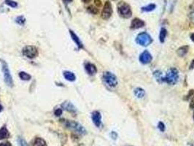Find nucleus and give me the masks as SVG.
Wrapping results in <instances>:
<instances>
[{"instance_id": "obj_21", "label": "nucleus", "mask_w": 194, "mask_h": 146, "mask_svg": "<svg viewBox=\"0 0 194 146\" xmlns=\"http://www.w3.org/2000/svg\"><path fill=\"white\" fill-rule=\"evenodd\" d=\"M19 77L21 79V80H29L31 78H32V77H31L30 75H29L28 73H26V72H21L19 73Z\"/></svg>"}, {"instance_id": "obj_29", "label": "nucleus", "mask_w": 194, "mask_h": 146, "mask_svg": "<svg viewBox=\"0 0 194 146\" xmlns=\"http://www.w3.org/2000/svg\"><path fill=\"white\" fill-rule=\"evenodd\" d=\"M61 114H62V110L61 109H57L55 111V115L56 116H60Z\"/></svg>"}, {"instance_id": "obj_2", "label": "nucleus", "mask_w": 194, "mask_h": 146, "mask_svg": "<svg viewBox=\"0 0 194 146\" xmlns=\"http://www.w3.org/2000/svg\"><path fill=\"white\" fill-rule=\"evenodd\" d=\"M117 12H118V14L124 18H130L132 14L130 5L124 2H120V3H118Z\"/></svg>"}, {"instance_id": "obj_28", "label": "nucleus", "mask_w": 194, "mask_h": 146, "mask_svg": "<svg viewBox=\"0 0 194 146\" xmlns=\"http://www.w3.org/2000/svg\"><path fill=\"white\" fill-rule=\"evenodd\" d=\"M18 142H19L20 146H27V144H26V141H25L24 140H23V139L19 138V140H18Z\"/></svg>"}, {"instance_id": "obj_20", "label": "nucleus", "mask_w": 194, "mask_h": 146, "mask_svg": "<svg viewBox=\"0 0 194 146\" xmlns=\"http://www.w3.org/2000/svg\"><path fill=\"white\" fill-rule=\"evenodd\" d=\"M154 76L156 78V80H158V82L161 83V82H163V81H164V77H163L162 73H161L160 71H156V72H154Z\"/></svg>"}, {"instance_id": "obj_35", "label": "nucleus", "mask_w": 194, "mask_h": 146, "mask_svg": "<svg viewBox=\"0 0 194 146\" xmlns=\"http://www.w3.org/2000/svg\"><path fill=\"white\" fill-rule=\"evenodd\" d=\"M82 1L84 3H88V2H90L91 0H82Z\"/></svg>"}, {"instance_id": "obj_11", "label": "nucleus", "mask_w": 194, "mask_h": 146, "mask_svg": "<svg viewBox=\"0 0 194 146\" xmlns=\"http://www.w3.org/2000/svg\"><path fill=\"white\" fill-rule=\"evenodd\" d=\"M144 22L143 21H142L140 18H134L133 21H132V24H131V28L132 29H140V28L143 27L144 26Z\"/></svg>"}, {"instance_id": "obj_17", "label": "nucleus", "mask_w": 194, "mask_h": 146, "mask_svg": "<svg viewBox=\"0 0 194 146\" xmlns=\"http://www.w3.org/2000/svg\"><path fill=\"white\" fill-rule=\"evenodd\" d=\"M134 94L137 98L141 99L143 98L144 95H145V92H144V89H142V88H136V89H134Z\"/></svg>"}, {"instance_id": "obj_14", "label": "nucleus", "mask_w": 194, "mask_h": 146, "mask_svg": "<svg viewBox=\"0 0 194 146\" xmlns=\"http://www.w3.org/2000/svg\"><path fill=\"white\" fill-rule=\"evenodd\" d=\"M9 137H10V132L5 126L0 129V140L8 138Z\"/></svg>"}, {"instance_id": "obj_15", "label": "nucleus", "mask_w": 194, "mask_h": 146, "mask_svg": "<svg viewBox=\"0 0 194 146\" xmlns=\"http://www.w3.org/2000/svg\"><path fill=\"white\" fill-rule=\"evenodd\" d=\"M61 106L64 108V109L69 111V112H74L76 111V109L75 108L74 105H73L71 102H66L63 103V104H61Z\"/></svg>"}, {"instance_id": "obj_25", "label": "nucleus", "mask_w": 194, "mask_h": 146, "mask_svg": "<svg viewBox=\"0 0 194 146\" xmlns=\"http://www.w3.org/2000/svg\"><path fill=\"white\" fill-rule=\"evenodd\" d=\"M5 4L9 5L11 7H16L18 6V3L13 1V0H5Z\"/></svg>"}, {"instance_id": "obj_10", "label": "nucleus", "mask_w": 194, "mask_h": 146, "mask_svg": "<svg viewBox=\"0 0 194 146\" xmlns=\"http://www.w3.org/2000/svg\"><path fill=\"white\" fill-rule=\"evenodd\" d=\"M92 120L95 125L97 127H99L101 123V116L98 111H94L92 113Z\"/></svg>"}, {"instance_id": "obj_8", "label": "nucleus", "mask_w": 194, "mask_h": 146, "mask_svg": "<svg viewBox=\"0 0 194 146\" xmlns=\"http://www.w3.org/2000/svg\"><path fill=\"white\" fill-rule=\"evenodd\" d=\"M112 14V5L109 2H106L104 3V8L101 12V18L103 19H109Z\"/></svg>"}, {"instance_id": "obj_16", "label": "nucleus", "mask_w": 194, "mask_h": 146, "mask_svg": "<svg viewBox=\"0 0 194 146\" xmlns=\"http://www.w3.org/2000/svg\"><path fill=\"white\" fill-rule=\"evenodd\" d=\"M64 76L65 77V79L69 81H75L76 79L75 75L73 72H69V71H65L64 72Z\"/></svg>"}, {"instance_id": "obj_30", "label": "nucleus", "mask_w": 194, "mask_h": 146, "mask_svg": "<svg viewBox=\"0 0 194 146\" xmlns=\"http://www.w3.org/2000/svg\"><path fill=\"white\" fill-rule=\"evenodd\" d=\"M0 146H12L9 142H6V143H2L0 144Z\"/></svg>"}, {"instance_id": "obj_26", "label": "nucleus", "mask_w": 194, "mask_h": 146, "mask_svg": "<svg viewBox=\"0 0 194 146\" xmlns=\"http://www.w3.org/2000/svg\"><path fill=\"white\" fill-rule=\"evenodd\" d=\"M25 21H26V19H25L23 16H19V17L16 18V23H18L20 25H23Z\"/></svg>"}, {"instance_id": "obj_33", "label": "nucleus", "mask_w": 194, "mask_h": 146, "mask_svg": "<svg viewBox=\"0 0 194 146\" xmlns=\"http://www.w3.org/2000/svg\"><path fill=\"white\" fill-rule=\"evenodd\" d=\"M191 108H194V96L193 97L192 100H191Z\"/></svg>"}, {"instance_id": "obj_36", "label": "nucleus", "mask_w": 194, "mask_h": 146, "mask_svg": "<svg viewBox=\"0 0 194 146\" xmlns=\"http://www.w3.org/2000/svg\"><path fill=\"white\" fill-rule=\"evenodd\" d=\"M191 40H192L193 42H194V34H193L191 36Z\"/></svg>"}, {"instance_id": "obj_4", "label": "nucleus", "mask_w": 194, "mask_h": 146, "mask_svg": "<svg viewBox=\"0 0 194 146\" xmlns=\"http://www.w3.org/2000/svg\"><path fill=\"white\" fill-rule=\"evenodd\" d=\"M136 42L142 46H148L152 43V39L146 32H142L136 37Z\"/></svg>"}, {"instance_id": "obj_24", "label": "nucleus", "mask_w": 194, "mask_h": 146, "mask_svg": "<svg viewBox=\"0 0 194 146\" xmlns=\"http://www.w3.org/2000/svg\"><path fill=\"white\" fill-rule=\"evenodd\" d=\"M87 10H88V11L90 13H91V14H97V13H99V10L97 9L96 7H95L94 6H89L88 8H87Z\"/></svg>"}, {"instance_id": "obj_6", "label": "nucleus", "mask_w": 194, "mask_h": 146, "mask_svg": "<svg viewBox=\"0 0 194 146\" xmlns=\"http://www.w3.org/2000/svg\"><path fill=\"white\" fill-rule=\"evenodd\" d=\"M103 79L109 87H115L117 85V80L116 76L110 72H105L103 75Z\"/></svg>"}, {"instance_id": "obj_18", "label": "nucleus", "mask_w": 194, "mask_h": 146, "mask_svg": "<svg viewBox=\"0 0 194 146\" xmlns=\"http://www.w3.org/2000/svg\"><path fill=\"white\" fill-rule=\"evenodd\" d=\"M188 48H189L188 46H186V45L185 46H183L179 48L177 51V54L180 56H184L188 52Z\"/></svg>"}, {"instance_id": "obj_39", "label": "nucleus", "mask_w": 194, "mask_h": 146, "mask_svg": "<svg viewBox=\"0 0 194 146\" xmlns=\"http://www.w3.org/2000/svg\"><path fill=\"white\" fill-rule=\"evenodd\" d=\"M193 118H194V115H193Z\"/></svg>"}, {"instance_id": "obj_22", "label": "nucleus", "mask_w": 194, "mask_h": 146, "mask_svg": "<svg viewBox=\"0 0 194 146\" xmlns=\"http://www.w3.org/2000/svg\"><path fill=\"white\" fill-rule=\"evenodd\" d=\"M166 36V30L164 28H162L160 29V34H159V40L161 42H164L165 40Z\"/></svg>"}, {"instance_id": "obj_27", "label": "nucleus", "mask_w": 194, "mask_h": 146, "mask_svg": "<svg viewBox=\"0 0 194 146\" xmlns=\"http://www.w3.org/2000/svg\"><path fill=\"white\" fill-rule=\"evenodd\" d=\"M158 127V129L161 132H164V130H165V125L164 124V123L159 122Z\"/></svg>"}, {"instance_id": "obj_9", "label": "nucleus", "mask_w": 194, "mask_h": 146, "mask_svg": "<svg viewBox=\"0 0 194 146\" xmlns=\"http://www.w3.org/2000/svg\"><path fill=\"white\" fill-rule=\"evenodd\" d=\"M152 56L148 50H144L140 56V60L142 64H149L152 61Z\"/></svg>"}, {"instance_id": "obj_31", "label": "nucleus", "mask_w": 194, "mask_h": 146, "mask_svg": "<svg viewBox=\"0 0 194 146\" xmlns=\"http://www.w3.org/2000/svg\"><path fill=\"white\" fill-rule=\"evenodd\" d=\"M190 18H191V20L192 21V22L194 23V11L192 12V13L190 14Z\"/></svg>"}, {"instance_id": "obj_32", "label": "nucleus", "mask_w": 194, "mask_h": 146, "mask_svg": "<svg viewBox=\"0 0 194 146\" xmlns=\"http://www.w3.org/2000/svg\"><path fill=\"white\" fill-rule=\"evenodd\" d=\"M95 5L100 7L101 5V2L100 1V0H95Z\"/></svg>"}, {"instance_id": "obj_12", "label": "nucleus", "mask_w": 194, "mask_h": 146, "mask_svg": "<svg viewBox=\"0 0 194 146\" xmlns=\"http://www.w3.org/2000/svg\"><path fill=\"white\" fill-rule=\"evenodd\" d=\"M69 32H70L71 37H72V40H73V41H74V42H75L76 45H77L78 48L81 49V48H83V45L82 42L80 41V38H79V37H77V34H76L74 32H72V30L69 31Z\"/></svg>"}, {"instance_id": "obj_23", "label": "nucleus", "mask_w": 194, "mask_h": 146, "mask_svg": "<svg viewBox=\"0 0 194 146\" xmlns=\"http://www.w3.org/2000/svg\"><path fill=\"white\" fill-rule=\"evenodd\" d=\"M156 6L155 4H150V5H148V6H145V7H143L142 8V10L144 12H150L152 11V10H153L154 9H156Z\"/></svg>"}, {"instance_id": "obj_34", "label": "nucleus", "mask_w": 194, "mask_h": 146, "mask_svg": "<svg viewBox=\"0 0 194 146\" xmlns=\"http://www.w3.org/2000/svg\"><path fill=\"white\" fill-rule=\"evenodd\" d=\"M191 69H194V60L192 61V63H191Z\"/></svg>"}, {"instance_id": "obj_7", "label": "nucleus", "mask_w": 194, "mask_h": 146, "mask_svg": "<svg viewBox=\"0 0 194 146\" xmlns=\"http://www.w3.org/2000/svg\"><path fill=\"white\" fill-rule=\"evenodd\" d=\"M22 53L24 56L29 59H34L37 57L38 55V50L37 48L32 45H28L23 48Z\"/></svg>"}, {"instance_id": "obj_3", "label": "nucleus", "mask_w": 194, "mask_h": 146, "mask_svg": "<svg viewBox=\"0 0 194 146\" xmlns=\"http://www.w3.org/2000/svg\"><path fill=\"white\" fill-rule=\"evenodd\" d=\"M1 64H2V70L3 72L4 78H5V82L6 83L7 85L9 87L13 86V80L11 74H10V69L8 67V65L7 62L4 60H1Z\"/></svg>"}, {"instance_id": "obj_37", "label": "nucleus", "mask_w": 194, "mask_h": 146, "mask_svg": "<svg viewBox=\"0 0 194 146\" xmlns=\"http://www.w3.org/2000/svg\"><path fill=\"white\" fill-rule=\"evenodd\" d=\"M2 110H3V108H2V105H1V104H0V112H1V111H2Z\"/></svg>"}, {"instance_id": "obj_13", "label": "nucleus", "mask_w": 194, "mask_h": 146, "mask_svg": "<svg viewBox=\"0 0 194 146\" xmlns=\"http://www.w3.org/2000/svg\"><path fill=\"white\" fill-rule=\"evenodd\" d=\"M85 70L88 72V74L91 75H95L97 72V69H96V66L94 64H91V63H88V64L85 65Z\"/></svg>"}, {"instance_id": "obj_38", "label": "nucleus", "mask_w": 194, "mask_h": 146, "mask_svg": "<svg viewBox=\"0 0 194 146\" xmlns=\"http://www.w3.org/2000/svg\"><path fill=\"white\" fill-rule=\"evenodd\" d=\"M66 2H71L72 1V0H64Z\"/></svg>"}, {"instance_id": "obj_5", "label": "nucleus", "mask_w": 194, "mask_h": 146, "mask_svg": "<svg viewBox=\"0 0 194 146\" xmlns=\"http://www.w3.org/2000/svg\"><path fill=\"white\" fill-rule=\"evenodd\" d=\"M65 125L69 129L73 130L74 132L80 134V135H85L86 133V130L85 129V128L77 122L66 120V122H65Z\"/></svg>"}, {"instance_id": "obj_1", "label": "nucleus", "mask_w": 194, "mask_h": 146, "mask_svg": "<svg viewBox=\"0 0 194 146\" xmlns=\"http://www.w3.org/2000/svg\"><path fill=\"white\" fill-rule=\"evenodd\" d=\"M179 79L178 70L175 68H172L168 70L166 75L164 77V81L169 85H175Z\"/></svg>"}, {"instance_id": "obj_40", "label": "nucleus", "mask_w": 194, "mask_h": 146, "mask_svg": "<svg viewBox=\"0 0 194 146\" xmlns=\"http://www.w3.org/2000/svg\"><path fill=\"white\" fill-rule=\"evenodd\" d=\"M114 1H115V0H114Z\"/></svg>"}, {"instance_id": "obj_19", "label": "nucleus", "mask_w": 194, "mask_h": 146, "mask_svg": "<svg viewBox=\"0 0 194 146\" xmlns=\"http://www.w3.org/2000/svg\"><path fill=\"white\" fill-rule=\"evenodd\" d=\"M46 145L45 141L40 137H37L34 142L33 146H45Z\"/></svg>"}]
</instances>
